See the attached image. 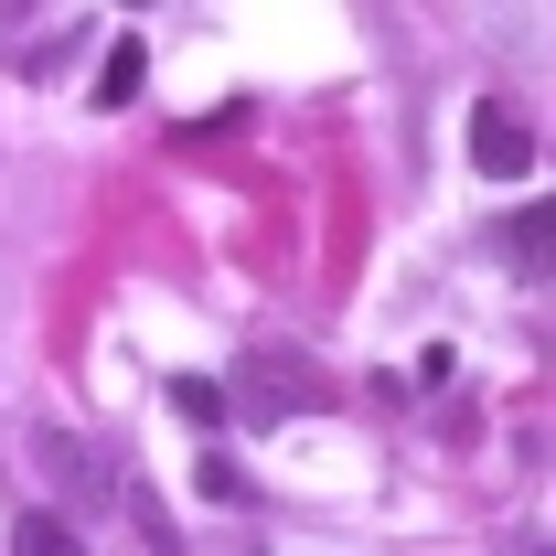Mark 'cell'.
Instances as JSON below:
<instances>
[{
	"instance_id": "6da1fadb",
	"label": "cell",
	"mask_w": 556,
	"mask_h": 556,
	"mask_svg": "<svg viewBox=\"0 0 556 556\" xmlns=\"http://www.w3.org/2000/svg\"><path fill=\"white\" fill-rule=\"evenodd\" d=\"M471 161H482L492 182H525V172H535V118H525L514 97H482V108H471Z\"/></svg>"
},
{
	"instance_id": "7a4b0ae2",
	"label": "cell",
	"mask_w": 556,
	"mask_h": 556,
	"mask_svg": "<svg viewBox=\"0 0 556 556\" xmlns=\"http://www.w3.org/2000/svg\"><path fill=\"white\" fill-rule=\"evenodd\" d=\"M139 86H150V43H139V33H118V43H108V65H97V86H86V97H97V108H129Z\"/></svg>"
},
{
	"instance_id": "3957f363",
	"label": "cell",
	"mask_w": 556,
	"mask_h": 556,
	"mask_svg": "<svg viewBox=\"0 0 556 556\" xmlns=\"http://www.w3.org/2000/svg\"><path fill=\"white\" fill-rule=\"evenodd\" d=\"M172 417H182L193 439H214V428H225V386H214V375H172Z\"/></svg>"
},
{
	"instance_id": "277c9868",
	"label": "cell",
	"mask_w": 556,
	"mask_h": 556,
	"mask_svg": "<svg viewBox=\"0 0 556 556\" xmlns=\"http://www.w3.org/2000/svg\"><path fill=\"white\" fill-rule=\"evenodd\" d=\"M11 556H86V535H75L65 514H22L11 525Z\"/></svg>"
},
{
	"instance_id": "5b68a950",
	"label": "cell",
	"mask_w": 556,
	"mask_h": 556,
	"mask_svg": "<svg viewBox=\"0 0 556 556\" xmlns=\"http://www.w3.org/2000/svg\"><path fill=\"white\" fill-rule=\"evenodd\" d=\"M247 386H257V396H289V407H311V396H321V386H311L300 364H278V353H257V364H247Z\"/></svg>"
},
{
	"instance_id": "8992f818",
	"label": "cell",
	"mask_w": 556,
	"mask_h": 556,
	"mask_svg": "<svg viewBox=\"0 0 556 556\" xmlns=\"http://www.w3.org/2000/svg\"><path fill=\"white\" fill-rule=\"evenodd\" d=\"M503 257H514V268H535V278H546V204H535V214H514V225H503Z\"/></svg>"
},
{
	"instance_id": "52a82bcc",
	"label": "cell",
	"mask_w": 556,
	"mask_h": 556,
	"mask_svg": "<svg viewBox=\"0 0 556 556\" xmlns=\"http://www.w3.org/2000/svg\"><path fill=\"white\" fill-rule=\"evenodd\" d=\"M204 503H257V492H247V471H236V460H204Z\"/></svg>"
}]
</instances>
